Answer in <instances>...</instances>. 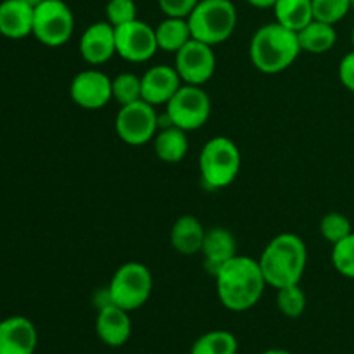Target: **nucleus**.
<instances>
[{"label":"nucleus","mask_w":354,"mask_h":354,"mask_svg":"<svg viewBox=\"0 0 354 354\" xmlns=\"http://www.w3.org/2000/svg\"><path fill=\"white\" fill-rule=\"evenodd\" d=\"M214 280L220 303L235 313L254 308L268 286L258 259L239 254L220 266Z\"/></svg>","instance_id":"nucleus-1"},{"label":"nucleus","mask_w":354,"mask_h":354,"mask_svg":"<svg viewBox=\"0 0 354 354\" xmlns=\"http://www.w3.org/2000/svg\"><path fill=\"white\" fill-rule=\"evenodd\" d=\"M266 283L273 289L296 286L308 265V249L303 239L292 232L275 235L258 259Z\"/></svg>","instance_id":"nucleus-2"},{"label":"nucleus","mask_w":354,"mask_h":354,"mask_svg":"<svg viewBox=\"0 0 354 354\" xmlns=\"http://www.w3.org/2000/svg\"><path fill=\"white\" fill-rule=\"evenodd\" d=\"M297 31L280 23H268L256 30L249 45L252 66L265 75H279L296 62L301 54Z\"/></svg>","instance_id":"nucleus-3"},{"label":"nucleus","mask_w":354,"mask_h":354,"mask_svg":"<svg viewBox=\"0 0 354 354\" xmlns=\"http://www.w3.org/2000/svg\"><path fill=\"white\" fill-rule=\"evenodd\" d=\"M242 156L232 138L213 137L199 152L201 182L209 190H221L232 185L241 171Z\"/></svg>","instance_id":"nucleus-4"},{"label":"nucleus","mask_w":354,"mask_h":354,"mask_svg":"<svg viewBox=\"0 0 354 354\" xmlns=\"http://www.w3.org/2000/svg\"><path fill=\"white\" fill-rule=\"evenodd\" d=\"M187 21L192 38L214 47L234 35L237 28V9L232 0H199Z\"/></svg>","instance_id":"nucleus-5"},{"label":"nucleus","mask_w":354,"mask_h":354,"mask_svg":"<svg viewBox=\"0 0 354 354\" xmlns=\"http://www.w3.org/2000/svg\"><path fill=\"white\" fill-rule=\"evenodd\" d=\"M154 287L151 270L137 261H128L114 272L107 292L111 303L127 311H135L149 301Z\"/></svg>","instance_id":"nucleus-6"},{"label":"nucleus","mask_w":354,"mask_h":354,"mask_svg":"<svg viewBox=\"0 0 354 354\" xmlns=\"http://www.w3.org/2000/svg\"><path fill=\"white\" fill-rule=\"evenodd\" d=\"M165 109L173 127H178L183 131H194L209 121L211 99L203 86L182 83Z\"/></svg>","instance_id":"nucleus-7"},{"label":"nucleus","mask_w":354,"mask_h":354,"mask_svg":"<svg viewBox=\"0 0 354 354\" xmlns=\"http://www.w3.org/2000/svg\"><path fill=\"white\" fill-rule=\"evenodd\" d=\"M75 33V14L64 0H45L35 7L33 37L47 47L68 44Z\"/></svg>","instance_id":"nucleus-8"},{"label":"nucleus","mask_w":354,"mask_h":354,"mask_svg":"<svg viewBox=\"0 0 354 354\" xmlns=\"http://www.w3.org/2000/svg\"><path fill=\"white\" fill-rule=\"evenodd\" d=\"M114 130L120 140L128 145H145L154 140L159 131V114L156 106L144 99L121 106L114 120Z\"/></svg>","instance_id":"nucleus-9"},{"label":"nucleus","mask_w":354,"mask_h":354,"mask_svg":"<svg viewBox=\"0 0 354 354\" xmlns=\"http://www.w3.org/2000/svg\"><path fill=\"white\" fill-rule=\"evenodd\" d=\"M175 69L182 83L206 85L216 71V55L213 47L192 38L175 54Z\"/></svg>","instance_id":"nucleus-10"},{"label":"nucleus","mask_w":354,"mask_h":354,"mask_svg":"<svg viewBox=\"0 0 354 354\" xmlns=\"http://www.w3.org/2000/svg\"><path fill=\"white\" fill-rule=\"evenodd\" d=\"M116 30V55L128 62H147L159 50L156 30L142 19L124 23Z\"/></svg>","instance_id":"nucleus-11"},{"label":"nucleus","mask_w":354,"mask_h":354,"mask_svg":"<svg viewBox=\"0 0 354 354\" xmlns=\"http://www.w3.org/2000/svg\"><path fill=\"white\" fill-rule=\"evenodd\" d=\"M69 95L82 109H102L113 100V78L95 68L83 69L69 83Z\"/></svg>","instance_id":"nucleus-12"},{"label":"nucleus","mask_w":354,"mask_h":354,"mask_svg":"<svg viewBox=\"0 0 354 354\" xmlns=\"http://www.w3.org/2000/svg\"><path fill=\"white\" fill-rule=\"evenodd\" d=\"M80 55L90 66L106 64L116 55V30L109 21H97L80 38Z\"/></svg>","instance_id":"nucleus-13"},{"label":"nucleus","mask_w":354,"mask_h":354,"mask_svg":"<svg viewBox=\"0 0 354 354\" xmlns=\"http://www.w3.org/2000/svg\"><path fill=\"white\" fill-rule=\"evenodd\" d=\"M142 80V99L152 106H166L176 90L182 86L178 73L175 66L168 64H156L149 68Z\"/></svg>","instance_id":"nucleus-14"},{"label":"nucleus","mask_w":354,"mask_h":354,"mask_svg":"<svg viewBox=\"0 0 354 354\" xmlns=\"http://www.w3.org/2000/svg\"><path fill=\"white\" fill-rule=\"evenodd\" d=\"M38 344L37 327L26 317L0 322V354H33Z\"/></svg>","instance_id":"nucleus-15"},{"label":"nucleus","mask_w":354,"mask_h":354,"mask_svg":"<svg viewBox=\"0 0 354 354\" xmlns=\"http://www.w3.org/2000/svg\"><path fill=\"white\" fill-rule=\"evenodd\" d=\"M130 311L116 306V304H106L100 308L95 320V332L100 341L109 348H121L128 342L131 335V320Z\"/></svg>","instance_id":"nucleus-16"},{"label":"nucleus","mask_w":354,"mask_h":354,"mask_svg":"<svg viewBox=\"0 0 354 354\" xmlns=\"http://www.w3.org/2000/svg\"><path fill=\"white\" fill-rule=\"evenodd\" d=\"M201 252L204 256V266L214 277L220 266L237 256V241L228 228L213 227L206 230Z\"/></svg>","instance_id":"nucleus-17"},{"label":"nucleus","mask_w":354,"mask_h":354,"mask_svg":"<svg viewBox=\"0 0 354 354\" xmlns=\"http://www.w3.org/2000/svg\"><path fill=\"white\" fill-rule=\"evenodd\" d=\"M35 9L23 0L0 2V35L10 40H21L33 35Z\"/></svg>","instance_id":"nucleus-18"},{"label":"nucleus","mask_w":354,"mask_h":354,"mask_svg":"<svg viewBox=\"0 0 354 354\" xmlns=\"http://www.w3.org/2000/svg\"><path fill=\"white\" fill-rule=\"evenodd\" d=\"M204 235H206V230L199 218H196L194 214H183L173 223L171 232H169V242L176 252L192 256L203 249Z\"/></svg>","instance_id":"nucleus-19"},{"label":"nucleus","mask_w":354,"mask_h":354,"mask_svg":"<svg viewBox=\"0 0 354 354\" xmlns=\"http://www.w3.org/2000/svg\"><path fill=\"white\" fill-rule=\"evenodd\" d=\"M154 152L159 161L168 162V165H176L183 161L189 152V138L187 131L180 130L178 127H165L159 128L154 140Z\"/></svg>","instance_id":"nucleus-20"},{"label":"nucleus","mask_w":354,"mask_h":354,"mask_svg":"<svg viewBox=\"0 0 354 354\" xmlns=\"http://www.w3.org/2000/svg\"><path fill=\"white\" fill-rule=\"evenodd\" d=\"M301 50L308 54H325L337 44V31L334 24L322 23L313 19L310 24L297 31Z\"/></svg>","instance_id":"nucleus-21"},{"label":"nucleus","mask_w":354,"mask_h":354,"mask_svg":"<svg viewBox=\"0 0 354 354\" xmlns=\"http://www.w3.org/2000/svg\"><path fill=\"white\" fill-rule=\"evenodd\" d=\"M154 30L158 47L165 52H171V54H176L183 45L192 40V31H190L187 17L166 16Z\"/></svg>","instance_id":"nucleus-22"},{"label":"nucleus","mask_w":354,"mask_h":354,"mask_svg":"<svg viewBox=\"0 0 354 354\" xmlns=\"http://www.w3.org/2000/svg\"><path fill=\"white\" fill-rule=\"evenodd\" d=\"M275 21L292 31H301L313 21V0H277Z\"/></svg>","instance_id":"nucleus-23"},{"label":"nucleus","mask_w":354,"mask_h":354,"mask_svg":"<svg viewBox=\"0 0 354 354\" xmlns=\"http://www.w3.org/2000/svg\"><path fill=\"white\" fill-rule=\"evenodd\" d=\"M237 337L232 332L211 330L194 342L190 354H237Z\"/></svg>","instance_id":"nucleus-24"},{"label":"nucleus","mask_w":354,"mask_h":354,"mask_svg":"<svg viewBox=\"0 0 354 354\" xmlns=\"http://www.w3.org/2000/svg\"><path fill=\"white\" fill-rule=\"evenodd\" d=\"M142 99V80L135 73L124 71L113 78V100L120 106Z\"/></svg>","instance_id":"nucleus-25"},{"label":"nucleus","mask_w":354,"mask_h":354,"mask_svg":"<svg viewBox=\"0 0 354 354\" xmlns=\"http://www.w3.org/2000/svg\"><path fill=\"white\" fill-rule=\"evenodd\" d=\"M306 294L299 283L277 289V306L287 318H299L306 310Z\"/></svg>","instance_id":"nucleus-26"},{"label":"nucleus","mask_w":354,"mask_h":354,"mask_svg":"<svg viewBox=\"0 0 354 354\" xmlns=\"http://www.w3.org/2000/svg\"><path fill=\"white\" fill-rule=\"evenodd\" d=\"M320 234L325 241L334 245L348 237L349 234H353V225L346 214L334 211V213H327L322 218Z\"/></svg>","instance_id":"nucleus-27"},{"label":"nucleus","mask_w":354,"mask_h":354,"mask_svg":"<svg viewBox=\"0 0 354 354\" xmlns=\"http://www.w3.org/2000/svg\"><path fill=\"white\" fill-rule=\"evenodd\" d=\"M332 265L346 279L354 280V232L332 245Z\"/></svg>","instance_id":"nucleus-28"},{"label":"nucleus","mask_w":354,"mask_h":354,"mask_svg":"<svg viewBox=\"0 0 354 354\" xmlns=\"http://www.w3.org/2000/svg\"><path fill=\"white\" fill-rule=\"evenodd\" d=\"M349 0H313V19L327 24H337L351 10Z\"/></svg>","instance_id":"nucleus-29"},{"label":"nucleus","mask_w":354,"mask_h":354,"mask_svg":"<svg viewBox=\"0 0 354 354\" xmlns=\"http://www.w3.org/2000/svg\"><path fill=\"white\" fill-rule=\"evenodd\" d=\"M137 19V3L135 0H109L106 3V21L114 28Z\"/></svg>","instance_id":"nucleus-30"},{"label":"nucleus","mask_w":354,"mask_h":354,"mask_svg":"<svg viewBox=\"0 0 354 354\" xmlns=\"http://www.w3.org/2000/svg\"><path fill=\"white\" fill-rule=\"evenodd\" d=\"M199 0H158L161 12L168 17H189Z\"/></svg>","instance_id":"nucleus-31"},{"label":"nucleus","mask_w":354,"mask_h":354,"mask_svg":"<svg viewBox=\"0 0 354 354\" xmlns=\"http://www.w3.org/2000/svg\"><path fill=\"white\" fill-rule=\"evenodd\" d=\"M339 80L344 88L354 93V50L346 54L339 62Z\"/></svg>","instance_id":"nucleus-32"},{"label":"nucleus","mask_w":354,"mask_h":354,"mask_svg":"<svg viewBox=\"0 0 354 354\" xmlns=\"http://www.w3.org/2000/svg\"><path fill=\"white\" fill-rule=\"evenodd\" d=\"M249 6L256 7V9H273L277 0H245Z\"/></svg>","instance_id":"nucleus-33"},{"label":"nucleus","mask_w":354,"mask_h":354,"mask_svg":"<svg viewBox=\"0 0 354 354\" xmlns=\"http://www.w3.org/2000/svg\"><path fill=\"white\" fill-rule=\"evenodd\" d=\"M261 354H292V353L286 351V349H268V351H265Z\"/></svg>","instance_id":"nucleus-34"},{"label":"nucleus","mask_w":354,"mask_h":354,"mask_svg":"<svg viewBox=\"0 0 354 354\" xmlns=\"http://www.w3.org/2000/svg\"><path fill=\"white\" fill-rule=\"evenodd\" d=\"M23 2H26L28 6H31L35 9V7H38L41 2H45V0H23Z\"/></svg>","instance_id":"nucleus-35"},{"label":"nucleus","mask_w":354,"mask_h":354,"mask_svg":"<svg viewBox=\"0 0 354 354\" xmlns=\"http://www.w3.org/2000/svg\"><path fill=\"white\" fill-rule=\"evenodd\" d=\"M351 44H353V50H354V26H353V30H351Z\"/></svg>","instance_id":"nucleus-36"},{"label":"nucleus","mask_w":354,"mask_h":354,"mask_svg":"<svg viewBox=\"0 0 354 354\" xmlns=\"http://www.w3.org/2000/svg\"><path fill=\"white\" fill-rule=\"evenodd\" d=\"M349 2H351V6L354 7V0H349Z\"/></svg>","instance_id":"nucleus-37"}]
</instances>
